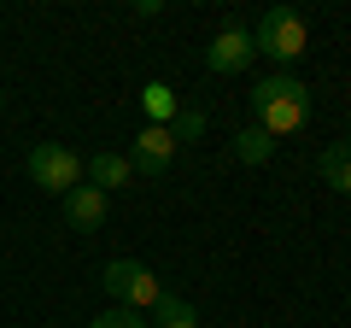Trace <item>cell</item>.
I'll return each mask as SVG.
<instances>
[{
	"instance_id": "cell-1",
	"label": "cell",
	"mask_w": 351,
	"mask_h": 328,
	"mask_svg": "<svg viewBox=\"0 0 351 328\" xmlns=\"http://www.w3.org/2000/svg\"><path fill=\"white\" fill-rule=\"evenodd\" d=\"M252 112H258V129H269V135H299L304 124H311V89H304L299 76L276 71L263 76V82H252Z\"/></svg>"
},
{
	"instance_id": "cell-2",
	"label": "cell",
	"mask_w": 351,
	"mask_h": 328,
	"mask_svg": "<svg viewBox=\"0 0 351 328\" xmlns=\"http://www.w3.org/2000/svg\"><path fill=\"white\" fill-rule=\"evenodd\" d=\"M252 47L269 53L276 65H299L304 47H311V30H304V18L293 12V6H269V12L258 18V30H252Z\"/></svg>"
},
{
	"instance_id": "cell-3",
	"label": "cell",
	"mask_w": 351,
	"mask_h": 328,
	"mask_svg": "<svg viewBox=\"0 0 351 328\" xmlns=\"http://www.w3.org/2000/svg\"><path fill=\"white\" fill-rule=\"evenodd\" d=\"M29 182L64 200L71 188H82V159H76L71 147H59V141H41V147L29 152Z\"/></svg>"
},
{
	"instance_id": "cell-4",
	"label": "cell",
	"mask_w": 351,
	"mask_h": 328,
	"mask_svg": "<svg viewBox=\"0 0 351 328\" xmlns=\"http://www.w3.org/2000/svg\"><path fill=\"white\" fill-rule=\"evenodd\" d=\"M106 293H117L123 305H158L164 281L152 276L147 264H135V258H112V264H106Z\"/></svg>"
},
{
	"instance_id": "cell-5",
	"label": "cell",
	"mask_w": 351,
	"mask_h": 328,
	"mask_svg": "<svg viewBox=\"0 0 351 328\" xmlns=\"http://www.w3.org/2000/svg\"><path fill=\"white\" fill-rule=\"evenodd\" d=\"M176 164V135H170V124H147L135 135V152H129V170H141V176H152L158 182L164 170Z\"/></svg>"
},
{
	"instance_id": "cell-6",
	"label": "cell",
	"mask_w": 351,
	"mask_h": 328,
	"mask_svg": "<svg viewBox=\"0 0 351 328\" xmlns=\"http://www.w3.org/2000/svg\"><path fill=\"white\" fill-rule=\"evenodd\" d=\"M252 30L246 24H228V30H217L211 36V47H205V65H211L217 76H234V71H246V59H252Z\"/></svg>"
},
{
	"instance_id": "cell-7",
	"label": "cell",
	"mask_w": 351,
	"mask_h": 328,
	"mask_svg": "<svg viewBox=\"0 0 351 328\" xmlns=\"http://www.w3.org/2000/svg\"><path fill=\"white\" fill-rule=\"evenodd\" d=\"M59 205H64V223H71L76 235H94V229L106 223V194H100V188H88V182H82V188H71Z\"/></svg>"
},
{
	"instance_id": "cell-8",
	"label": "cell",
	"mask_w": 351,
	"mask_h": 328,
	"mask_svg": "<svg viewBox=\"0 0 351 328\" xmlns=\"http://www.w3.org/2000/svg\"><path fill=\"white\" fill-rule=\"evenodd\" d=\"M82 176H88V188H100V194H112V188H129V159L123 152H94V159L82 164Z\"/></svg>"
},
{
	"instance_id": "cell-9",
	"label": "cell",
	"mask_w": 351,
	"mask_h": 328,
	"mask_svg": "<svg viewBox=\"0 0 351 328\" xmlns=\"http://www.w3.org/2000/svg\"><path fill=\"white\" fill-rule=\"evenodd\" d=\"M141 112H147V124H176L182 100H176L170 82H147V89H141Z\"/></svg>"
},
{
	"instance_id": "cell-10",
	"label": "cell",
	"mask_w": 351,
	"mask_h": 328,
	"mask_svg": "<svg viewBox=\"0 0 351 328\" xmlns=\"http://www.w3.org/2000/svg\"><path fill=\"white\" fill-rule=\"evenodd\" d=\"M152 328H199V311H193L182 293H164V299L152 305Z\"/></svg>"
},
{
	"instance_id": "cell-11",
	"label": "cell",
	"mask_w": 351,
	"mask_h": 328,
	"mask_svg": "<svg viewBox=\"0 0 351 328\" xmlns=\"http://www.w3.org/2000/svg\"><path fill=\"white\" fill-rule=\"evenodd\" d=\"M269 152H276V135H269V129L246 124V129L234 135V159H240V164H269Z\"/></svg>"
},
{
	"instance_id": "cell-12",
	"label": "cell",
	"mask_w": 351,
	"mask_h": 328,
	"mask_svg": "<svg viewBox=\"0 0 351 328\" xmlns=\"http://www.w3.org/2000/svg\"><path fill=\"white\" fill-rule=\"evenodd\" d=\"M322 176H328V188H339L351 200V141H334L322 152Z\"/></svg>"
},
{
	"instance_id": "cell-13",
	"label": "cell",
	"mask_w": 351,
	"mask_h": 328,
	"mask_svg": "<svg viewBox=\"0 0 351 328\" xmlns=\"http://www.w3.org/2000/svg\"><path fill=\"white\" fill-rule=\"evenodd\" d=\"M205 124H211V112H205V106H182V112H176V124H170L176 147H182V141H193V135H205Z\"/></svg>"
},
{
	"instance_id": "cell-14",
	"label": "cell",
	"mask_w": 351,
	"mask_h": 328,
	"mask_svg": "<svg viewBox=\"0 0 351 328\" xmlns=\"http://www.w3.org/2000/svg\"><path fill=\"white\" fill-rule=\"evenodd\" d=\"M112 328H152V323H141L135 311H112Z\"/></svg>"
},
{
	"instance_id": "cell-15",
	"label": "cell",
	"mask_w": 351,
	"mask_h": 328,
	"mask_svg": "<svg viewBox=\"0 0 351 328\" xmlns=\"http://www.w3.org/2000/svg\"><path fill=\"white\" fill-rule=\"evenodd\" d=\"M88 328H112V311H100V316H94V323H88Z\"/></svg>"
}]
</instances>
